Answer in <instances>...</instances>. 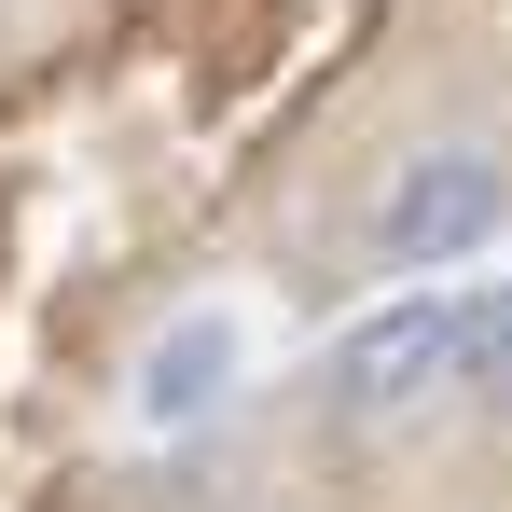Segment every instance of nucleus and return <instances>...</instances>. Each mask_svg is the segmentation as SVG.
Returning a JSON list of instances; mask_svg holds the SVG:
<instances>
[{
  "instance_id": "nucleus-1",
  "label": "nucleus",
  "mask_w": 512,
  "mask_h": 512,
  "mask_svg": "<svg viewBox=\"0 0 512 512\" xmlns=\"http://www.w3.org/2000/svg\"><path fill=\"white\" fill-rule=\"evenodd\" d=\"M457 346H471V305H457V291H402V305H374V319L333 346L346 416H416L429 388H457Z\"/></svg>"
},
{
  "instance_id": "nucleus-2",
  "label": "nucleus",
  "mask_w": 512,
  "mask_h": 512,
  "mask_svg": "<svg viewBox=\"0 0 512 512\" xmlns=\"http://www.w3.org/2000/svg\"><path fill=\"white\" fill-rule=\"evenodd\" d=\"M499 222H512V180L485 153H416L388 194V263H471Z\"/></svg>"
},
{
  "instance_id": "nucleus-3",
  "label": "nucleus",
  "mask_w": 512,
  "mask_h": 512,
  "mask_svg": "<svg viewBox=\"0 0 512 512\" xmlns=\"http://www.w3.org/2000/svg\"><path fill=\"white\" fill-rule=\"evenodd\" d=\"M222 388H236V319H180V333L139 360V416H153V429L222 416Z\"/></svg>"
},
{
  "instance_id": "nucleus-4",
  "label": "nucleus",
  "mask_w": 512,
  "mask_h": 512,
  "mask_svg": "<svg viewBox=\"0 0 512 512\" xmlns=\"http://www.w3.org/2000/svg\"><path fill=\"white\" fill-rule=\"evenodd\" d=\"M457 374L512 402V291H485V305H471V346H457Z\"/></svg>"
}]
</instances>
